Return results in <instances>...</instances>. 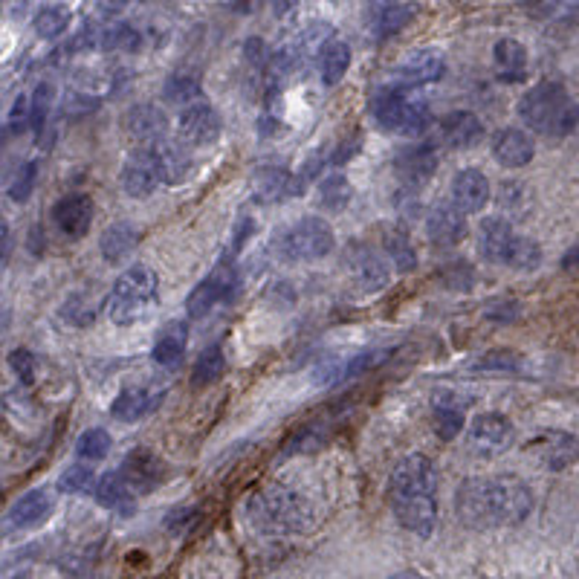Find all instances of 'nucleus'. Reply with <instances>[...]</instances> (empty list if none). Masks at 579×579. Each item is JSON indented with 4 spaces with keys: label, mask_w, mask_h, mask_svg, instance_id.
Instances as JSON below:
<instances>
[{
    "label": "nucleus",
    "mask_w": 579,
    "mask_h": 579,
    "mask_svg": "<svg viewBox=\"0 0 579 579\" xmlns=\"http://www.w3.org/2000/svg\"><path fill=\"white\" fill-rule=\"evenodd\" d=\"M458 519L472 530L522 524L533 510V493L516 475L467 478L455 496Z\"/></svg>",
    "instance_id": "1"
},
{
    "label": "nucleus",
    "mask_w": 579,
    "mask_h": 579,
    "mask_svg": "<svg viewBox=\"0 0 579 579\" xmlns=\"http://www.w3.org/2000/svg\"><path fill=\"white\" fill-rule=\"evenodd\" d=\"M388 504L409 533L429 539L438 527V472L426 455H406L388 478Z\"/></svg>",
    "instance_id": "2"
},
{
    "label": "nucleus",
    "mask_w": 579,
    "mask_h": 579,
    "mask_svg": "<svg viewBox=\"0 0 579 579\" xmlns=\"http://www.w3.org/2000/svg\"><path fill=\"white\" fill-rule=\"evenodd\" d=\"M247 516L261 533H270V536L307 533L316 524L310 501L281 484L255 490L247 501Z\"/></svg>",
    "instance_id": "3"
},
{
    "label": "nucleus",
    "mask_w": 579,
    "mask_h": 579,
    "mask_svg": "<svg viewBox=\"0 0 579 579\" xmlns=\"http://www.w3.org/2000/svg\"><path fill=\"white\" fill-rule=\"evenodd\" d=\"M519 116L542 137H568L579 125V105L559 82H539L522 96Z\"/></svg>",
    "instance_id": "4"
},
{
    "label": "nucleus",
    "mask_w": 579,
    "mask_h": 579,
    "mask_svg": "<svg viewBox=\"0 0 579 579\" xmlns=\"http://www.w3.org/2000/svg\"><path fill=\"white\" fill-rule=\"evenodd\" d=\"M160 296V278L151 267L134 264L113 281L105 299V313L113 325H137Z\"/></svg>",
    "instance_id": "5"
},
{
    "label": "nucleus",
    "mask_w": 579,
    "mask_h": 579,
    "mask_svg": "<svg viewBox=\"0 0 579 579\" xmlns=\"http://www.w3.org/2000/svg\"><path fill=\"white\" fill-rule=\"evenodd\" d=\"M333 247H336V235H333L331 223L325 218H316V215L293 223L278 238V252L287 261H316V258H325L328 252H333Z\"/></svg>",
    "instance_id": "6"
},
{
    "label": "nucleus",
    "mask_w": 579,
    "mask_h": 579,
    "mask_svg": "<svg viewBox=\"0 0 579 579\" xmlns=\"http://www.w3.org/2000/svg\"><path fill=\"white\" fill-rule=\"evenodd\" d=\"M238 287V273L232 261H221L209 276L203 278L186 299V310L192 319H200L206 313H212L221 302L232 296V290Z\"/></svg>",
    "instance_id": "7"
},
{
    "label": "nucleus",
    "mask_w": 579,
    "mask_h": 579,
    "mask_svg": "<svg viewBox=\"0 0 579 579\" xmlns=\"http://www.w3.org/2000/svg\"><path fill=\"white\" fill-rule=\"evenodd\" d=\"M446 70V61H443L435 50H417L412 56L400 58L394 67H391V76H388V87L391 90H414V87H423V84L438 82Z\"/></svg>",
    "instance_id": "8"
},
{
    "label": "nucleus",
    "mask_w": 579,
    "mask_h": 579,
    "mask_svg": "<svg viewBox=\"0 0 579 579\" xmlns=\"http://www.w3.org/2000/svg\"><path fill=\"white\" fill-rule=\"evenodd\" d=\"M119 475L125 481V487L134 493V496H145L151 493L154 487H160L166 481V464L163 458L148 449V446H137L125 455L122 467H119Z\"/></svg>",
    "instance_id": "9"
},
{
    "label": "nucleus",
    "mask_w": 579,
    "mask_h": 579,
    "mask_svg": "<svg viewBox=\"0 0 579 579\" xmlns=\"http://www.w3.org/2000/svg\"><path fill=\"white\" fill-rule=\"evenodd\" d=\"M513 443V423L498 412L478 414L467 429V446L475 455L496 458Z\"/></svg>",
    "instance_id": "10"
},
{
    "label": "nucleus",
    "mask_w": 579,
    "mask_h": 579,
    "mask_svg": "<svg viewBox=\"0 0 579 579\" xmlns=\"http://www.w3.org/2000/svg\"><path fill=\"white\" fill-rule=\"evenodd\" d=\"M524 449L530 458H536L539 467L551 469V472H562L579 461V441L574 435L559 432V429H548V432L536 435Z\"/></svg>",
    "instance_id": "11"
},
{
    "label": "nucleus",
    "mask_w": 579,
    "mask_h": 579,
    "mask_svg": "<svg viewBox=\"0 0 579 579\" xmlns=\"http://www.w3.org/2000/svg\"><path fill=\"white\" fill-rule=\"evenodd\" d=\"M348 270L362 290L374 293L388 287V261L383 252H377L368 244H351L348 247Z\"/></svg>",
    "instance_id": "12"
},
{
    "label": "nucleus",
    "mask_w": 579,
    "mask_h": 579,
    "mask_svg": "<svg viewBox=\"0 0 579 579\" xmlns=\"http://www.w3.org/2000/svg\"><path fill=\"white\" fill-rule=\"evenodd\" d=\"M122 192L128 197H148L160 186V168H157V160H154V151L151 148H139L128 157V163L122 168Z\"/></svg>",
    "instance_id": "13"
},
{
    "label": "nucleus",
    "mask_w": 579,
    "mask_h": 579,
    "mask_svg": "<svg viewBox=\"0 0 579 579\" xmlns=\"http://www.w3.org/2000/svg\"><path fill=\"white\" fill-rule=\"evenodd\" d=\"M469 226L467 215L452 206V203H438L432 212H429V221H426V235L435 247H455L467 238Z\"/></svg>",
    "instance_id": "14"
},
{
    "label": "nucleus",
    "mask_w": 579,
    "mask_h": 579,
    "mask_svg": "<svg viewBox=\"0 0 579 579\" xmlns=\"http://www.w3.org/2000/svg\"><path fill=\"white\" fill-rule=\"evenodd\" d=\"M93 215H96V206L87 194H67L53 209V221H56L58 232L67 238H84L90 232Z\"/></svg>",
    "instance_id": "15"
},
{
    "label": "nucleus",
    "mask_w": 579,
    "mask_h": 579,
    "mask_svg": "<svg viewBox=\"0 0 579 579\" xmlns=\"http://www.w3.org/2000/svg\"><path fill=\"white\" fill-rule=\"evenodd\" d=\"M221 116L209 102H194L180 113V134L189 145H212L221 137Z\"/></svg>",
    "instance_id": "16"
},
{
    "label": "nucleus",
    "mask_w": 579,
    "mask_h": 579,
    "mask_svg": "<svg viewBox=\"0 0 579 579\" xmlns=\"http://www.w3.org/2000/svg\"><path fill=\"white\" fill-rule=\"evenodd\" d=\"M490 200V180L478 168H461L452 180V206H458L464 215H475Z\"/></svg>",
    "instance_id": "17"
},
{
    "label": "nucleus",
    "mask_w": 579,
    "mask_h": 579,
    "mask_svg": "<svg viewBox=\"0 0 579 579\" xmlns=\"http://www.w3.org/2000/svg\"><path fill=\"white\" fill-rule=\"evenodd\" d=\"M163 400V388L154 386H134V388H122L113 400L111 414L113 420L119 423H137L142 417L154 412Z\"/></svg>",
    "instance_id": "18"
},
{
    "label": "nucleus",
    "mask_w": 579,
    "mask_h": 579,
    "mask_svg": "<svg viewBox=\"0 0 579 579\" xmlns=\"http://www.w3.org/2000/svg\"><path fill=\"white\" fill-rule=\"evenodd\" d=\"M125 128H128V134L137 139L142 148H154L157 142L166 139L168 116L157 105H137L125 116Z\"/></svg>",
    "instance_id": "19"
},
{
    "label": "nucleus",
    "mask_w": 579,
    "mask_h": 579,
    "mask_svg": "<svg viewBox=\"0 0 579 579\" xmlns=\"http://www.w3.org/2000/svg\"><path fill=\"white\" fill-rule=\"evenodd\" d=\"M438 168V154L429 145H406L397 157H394V171L406 186H423L432 180Z\"/></svg>",
    "instance_id": "20"
},
{
    "label": "nucleus",
    "mask_w": 579,
    "mask_h": 579,
    "mask_svg": "<svg viewBox=\"0 0 579 579\" xmlns=\"http://www.w3.org/2000/svg\"><path fill=\"white\" fill-rule=\"evenodd\" d=\"M56 507V498L47 487H38V490H29L27 496H21L9 516H6V524L15 527V530H29V527H38L41 522H47V516L53 513Z\"/></svg>",
    "instance_id": "21"
},
{
    "label": "nucleus",
    "mask_w": 579,
    "mask_h": 579,
    "mask_svg": "<svg viewBox=\"0 0 579 579\" xmlns=\"http://www.w3.org/2000/svg\"><path fill=\"white\" fill-rule=\"evenodd\" d=\"M533 154H536L533 139H530V134L519 131V128H504L493 139V157L504 168L527 166L533 160Z\"/></svg>",
    "instance_id": "22"
},
{
    "label": "nucleus",
    "mask_w": 579,
    "mask_h": 579,
    "mask_svg": "<svg viewBox=\"0 0 579 579\" xmlns=\"http://www.w3.org/2000/svg\"><path fill=\"white\" fill-rule=\"evenodd\" d=\"M516 232L510 221L504 218H487L478 229V252L484 261H493V264H504L507 261V252L513 244Z\"/></svg>",
    "instance_id": "23"
},
{
    "label": "nucleus",
    "mask_w": 579,
    "mask_h": 579,
    "mask_svg": "<svg viewBox=\"0 0 579 579\" xmlns=\"http://www.w3.org/2000/svg\"><path fill=\"white\" fill-rule=\"evenodd\" d=\"M154 160H157V168H160V183H168V186H177L189 177L192 171V157H189V148L186 145H177V142H157L154 148Z\"/></svg>",
    "instance_id": "24"
},
{
    "label": "nucleus",
    "mask_w": 579,
    "mask_h": 579,
    "mask_svg": "<svg viewBox=\"0 0 579 579\" xmlns=\"http://www.w3.org/2000/svg\"><path fill=\"white\" fill-rule=\"evenodd\" d=\"M438 131H441L443 142L452 145V148H469V145H475L478 139L484 137L481 119L469 111L446 113L441 119V125H438Z\"/></svg>",
    "instance_id": "25"
},
{
    "label": "nucleus",
    "mask_w": 579,
    "mask_h": 579,
    "mask_svg": "<svg viewBox=\"0 0 579 579\" xmlns=\"http://www.w3.org/2000/svg\"><path fill=\"white\" fill-rule=\"evenodd\" d=\"M493 61H496L498 79L501 82H522L527 76V50L516 38H501L493 47Z\"/></svg>",
    "instance_id": "26"
},
{
    "label": "nucleus",
    "mask_w": 579,
    "mask_h": 579,
    "mask_svg": "<svg viewBox=\"0 0 579 579\" xmlns=\"http://www.w3.org/2000/svg\"><path fill=\"white\" fill-rule=\"evenodd\" d=\"M137 244H139L137 223L119 221L102 232L99 249H102V255H105V261H108V264H119V261H125V258L131 255V249L137 247Z\"/></svg>",
    "instance_id": "27"
},
{
    "label": "nucleus",
    "mask_w": 579,
    "mask_h": 579,
    "mask_svg": "<svg viewBox=\"0 0 579 579\" xmlns=\"http://www.w3.org/2000/svg\"><path fill=\"white\" fill-rule=\"evenodd\" d=\"M406 105H409L406 93L386 87V90H380V93L371 99V116H374V122H377L383 131L397 134V131H400V122H403V113H406Z\"/></svg>",
    "instance_id": "28"
},
{
    "label": "nucleus",
    "mask_w": 579,
    "mask_h": 579,
    "mask_svg": "<svg viewBox=\"0 0 579 579\" xmlns=\"http://www.w3.org/2000/svg\"><path fill=\"white\" fill-rule=\"evenodd\" d=\"M351 67V47L339 38H331L325 41V47L319 50V73H322V82L328 87H336V84L345 79Z\"/></svg>",
    "instance_id": "29"
},
{
    "label": "nucleus",
    "mask_w": 579,
    "mask_h": 579,
    "mask_svg": "<svg viewBox=\"0 0 579 579\" xmlns=\"http://www.w3.org/2000/svg\"><path fill=\"white\" fill-rule=\"evenodd\" d=\"M93 496L102 507L116 510V513H131L134 510V493L125 487L122 475L119 472H108L102 478H96V487H93Z\"/></svg>",
    "instance_id": "30"
},
{
    "label": "nucleus",
    "mask_w": 579,
    "mask_h": 579,
    "mask_svg": "<svg viewBox=\"0 0 579 579\" xmlns=\"http://www.w3.org/2000/svg\"><path fill=\"white\" fill-rule=\"evenodd\" d=\"M186 342H189V333H186V325H171L166 331L160 333V339L154 342L151 348V359L163 368H174L180 365V359L186 354Z\"/></svg>",
    "instance_id": "31"
},
{
    "label": "nucleus",
    "mask_w": 579,
    "mask_h": 579,
    "mask_svg": "<svg viewBox=\"0 0 579 579\" xmlns=\"http://www.w3.org/2000/svg\"><path fill=\"white\" fill-rule=\"evenodd\" d=\"M255 192L261 200H267V203H276V200H284V197H290L293 192V174L287 171V168H261L258 174H255Z\"/></svg>",
    "instance_id": "32"
},
{
    "label": "nucleus",
    "mask_w": 579,
    "mask_h": 579,
    "mask_svg": "<svg viewBox=\"0 0 579 579\" xmlns=\"http://www.w3.org/2000/svg\"><path fill=\"white\" fill-rule=\"evenodd\" d=\"M203 96V84L192 73H174L163 87V99L171 105H180V108H189L194 102H200Z\"/></svg>",
    "instance_id": "33"
},
{
    "label": "nucleus",
    "mask_w": 579,
    "mask_h": 579,
    "mask_svg": "<svg viewBox=\"0 0 579 579\" xmlns=\"http://www.w3.org/2000/svg\"><path fill=\"white\" fill-rule=\"evenodd\" d=\"M70 21H73V12H70L64 3H53V6H44V9L35 15L32 27H35V32H38V38L53 41V38H58V35H64V32H67Z\"/></svg>",
    "instance_id": "34"
},
{
    "label": "nucleus",
    "mask_w": 579,
    "mask_h": 579,
    "mask_svg": "<svg viewBox=\"0 0 579 579\" xmlns=\"http://www.w3.org/2000/svg\"><path fill=\"white\" fill-rule=\"evenodd\" d=\"M414 18H417V6L414 3H391L374 18V27H377L380 38H391V35H397V32H403V29L409 27Z\"/></svg>",
    "instance_id": "35"
},
{
    "label": "nucleus",
    "mask_w": 579,
    "mask_h": 579,
    "mask_svg": "<svg viewBox=\"0 0 579 579\" xmlns=\"http://www.w3.org/2000/svg\"><path fill=\"white\" fill-rule=\"evenodd\" d=\"M351 183H348V177H342V174H331L328 180H322V186L316 189V197H319V206L325 209V212H339V209H345L348 203H351Z\"/></svg>",
    "instance_id": "36"
},
{
    "label": "nucleus",
    "mask_w": 579,
    "mask_h": 579,
    "mask_svg": "<svg viewBox=\"0 0 579 579\" xmlns=\"http://www.w3.org/2000/svg\"><path fill=\"white\" fill-rule=\"evenodd\" d=\"M223 365H226V357H223L221 345H209V348L197 357V362H194L192 386L194 388L212 386V383L223 374Z\"/></svg>",
    "instance_id": "37"
},
{
    "label": "nucleus",
    "mask_w": 579,
    "mask_h": 579,
    "mask_svg": "<svg viewBox=\"0 0 579 579\" xmlns=\"http://www.w3.org/2000/svg\"><path fill=\"white\" fill-rule=\"evenodd\" d=\"M99 44L111 53H137L142 47V35L131 24H113L99 35Z\"/></svg>",
    "instance_id": "38"
},
{
    "label": "nucleus",
    "mask_w": 579,
    "mask_h": 579,
    "mask_svg": "<svg viewBox=\"0 0 579 579\" xmlns=\"http://www.w3.org/2000/svg\"><path fill=\"white\" fill-rule=\"evenodd\" d=\"M386 252L400 273H412L414 267H417V252H414L409 235L400 232V229H391L386 235Z\"/></svg>",
    "instance_id": "39"
},
{
    "label": "nucleus",
    "mask_w": 579,
    "mask_h": 579,
    "mask_svg": "<svg viewBox=\"0 0 579 579\" xmlns=\"http://www.w3.org/2000/svg\"><path fill=\"white\" fill-rule=\"evenodd\" d=\"M435 432L441 441H455L464 432V412L455 403L435 400Z\"/></svg>",
    "instance_id": "40"
},
{
    "label": "nucleus",
    "mask_w": 579,
    "mask_h": 579,
    "mask_svg": "<svg viewBox=\"0 0 579 579\" xmlns=\"http://www.w3.org/2000/svg\"><path fill=\"white\" fill-rule=\"evenodd\" d=\"M539 261H542V249H539V244H536L533 238L516 235L513 244H510V252H507V261H504V264L513 267V270H536Z\"/></svg>",
    "instance_id": "41"
},
{
    "label": "nucleus",
    "mask_w": 579,
    "mask_h": 579,
    "mask_svg": "<svg viewBox=\"0 0 579 579\" xmlns=\"http://www.w3.org/2000/svg\"><path fill=\"white\" fill-rule=\"evenodd\" d=\"M111 446L113 438L108 435V429H87L76 441V452L84 461H102V458H108Z\"/></svg>",
    "instance_id": "42"
},
{
    "label": "nucleus",
    "mask_w": 579,
    "mask_h": 579,
    "mask_svg": "<svg viewBox=\"0 0 579 579\" xmlns=\"http://www.w3.org/2000/svg\"><path fill=\"white\" fill-rule=\"evenodd\" d=\"M96 487V472L87 467V464H73V467L64 469V475L58 478V490L61 493H93Z\"/></svg>",
    "instance_id": "43"
},
{
    "label": "nucleus",
    "mask_w": 579,
    "mask_h": 579,
    "mask_svg": "<svg viewBox=\"0 0 579 579\" xmlns=\"http://www.w3.org/2000/svg\"><path fill=\"white\" fill-rule=\"evenodd\" d=\"M432 122V113H429V105L426 102H417V99H409L406 105V113H403V122H400V137H420Z\"/></svg>",
    "instance_id": "44"
},
{
    "label": "nucleus",
    "mask_w": 579,
    "mask_h": 579,
    "mask_svg": "<svg viewBox=\"0 0 579 579\" xmlns=\"http://www.w3.org/2000/svg\"><path fill=\"white\" fill-rule=\"evenodd\" d=\"M53 84H38L32 99H29V128L41 131L47 125V116H50V108H53Z\"/></svg>",
    "instance_id": "45"
},
{
    "label": "nucleus",
    "mask_w": 579,
    "mask_h": 579,
    "mask_svg": "<svg viewBox=\"0 0 579 579\" xmlns=\"http://www.w3.org/2000/svg\"><path fill=\"white\" fill-rule=\"evenodd\" d=\"M472 368H475V371H519V368H522V357H519L516 351H507V348L487 351L484 357L472 362Z\"/></svg>",
    "instance_id": "46"
},
{
    "label": "nucleus",
    "mask_w": 579,
    "mask_h": 579,
    "mask_svg": "<svg viewBox=\"0 0 579 579\" xmlns=\"http://www.w3.org/2000/svg\"><path fill=\"white\" fill-rule=\"evenodd\" d=\"M35 183H38V166H35V163L21 166V171L15 174V180H12V186H9V197H12L15 203H24V200H29V194L35 192Z\"/></svg>",
    "instance_id": "47"
},
{
    "label": "nucleus",
    "mask_w": 579,
    "mask_h": 579,
    "mask_svg": "<svg viewBox=\"0 0 579 579\" xmlns=\"http://www.w3.org/2000/svg\"><path fill=\"white\" fill-rule=\"evenodd\" d=\"M9 368L15 371V377H18L24 386L35 383V371H38V362H35V357L29 354L27 348H18V351H12V354H9Z\"/></svg>",
    "instance_id": "48"
},
{
    "label": "nucleus",
    "mask_w": 579,
    "mask_h": 579,
    "mask_svg": "<svg viewBox=\"0 0 579 579\" xmlns=\"http://www.w3.org/2000/svg\"><path fill=\"white\" fill-rule=\"evenodd\" d=\"M542 15L551 21H579V0H542Z\"/></svg>",
    "instance_id": "49"
},
{
    "label": "nucleus",
    "mask_w": 579,
    "mask_h": 579,
    "mask_svg": "<svg viewBox=\"0 0 579 579\" xmlns=\"http://www.w3.org/2000/svg\"><path fill=\"white\" fill-rule=\"evenodd\" d=\"M359 148H362V137H359V134H351V137L339 142V148H336V151L331 154V163L333 166H342V163H348V160L357 154Z\"/></svg>",
    "instance_id": "50"
},
{
    "label": "nucleus",
    "mask_w": 579,
    "mask_h": 579,
    "mask_svg": "<svg viewBox=\"0 0 579 579\" xmlns=\"http://www.w3.org/2000/svg\"><path fill=\"white\" fill-rule=\"evenodd\" d=\"M99 108V99H93V96H82V93H73L70 99H67V108L64 111L70 113V116H82V113H90Z\"/></svg>",
    "instance_id": "51"
},
{
    "label": "nucleus",
    "mask_w": 579,
    "mask_h": 579,
    "mask_svg": "<svg viewBox=\"0 0 579 579\" xmlns=\"http://www.w3.org/2000/svg\"><path fill=\"white\" fill-rule=\"evenodd\" d=\"M383 359V354H377V351H368V354H362L357 357L351 365H348V371H345V377H357L359 371H368L371 365H377Z\"/></svg>",
    "instance_id": "52"
},
{
    "label": "nucleus",
    "mask_w": 579,
    "mask_h": 579,
    "mask_svg": "<svg viewBox=\"0 0 579 579\" xmlns=\"http://www.w3.org/2000/svg\"><path fill=\"white\" fill-rule=\"evenodd\" d=\"M244 53H247L252 64H264L267 61V47H264L261 38H249L247 44H244Z\"/></svg>",
    "instance_id": "53"
},
{
    "label": "nucleus",
    "mask_w": 579,
    "mask_h": 579,
    "mask_svg": "<svg viewBox=\"0 0 579 579\" xmlns=\"http://www.w3.org/2000/svg\"><path fill=\"white\" fill-rule=\"evenodd\" d=\"M249 232H252V221L249 218H241L238 221V226H235V232H232V252H241V247H244V241H249Z\"/></svg>",
    "instance_id": "54"
},
{
    "label": "nucleus",
    "mask_w": 579,
    "mask_h": 579,
    "mask_svg": "<svg viewBox=\"0 0 579 579\" xmlns=\"http://www.w3.org/2000/svg\"><path fill=\"white\" fill-rule=\"evenodd\" d=\"M96 3V9H99V15H105V18H111V15H119L131 0H93Z\"/></svg>",
    "instance_id": "55"
},
{
    "label": "nucleus",
    "mask_w": 579,
    "mask_h": 579,
    "mask_svg": "<svg viewBox=\"0 0 579 579\" xmlns=\"http://www.w3.org/2000/svg\"><path fill=\"white\" fill-rule=\"evenodd\" d=\"M9 244H12V232H9V223L0 218V261L6 258V252H9Z\"/></svg>",
    "instance_id": "56"
},
{
    "label": "nucleus",
    "mask_w": 579,
    "mask_h": 579,
    "mask_svg": "<svg viewBox=\"0 0 579 579\" xmlns=\"http://www.w3.org/2000/svg\"><path fill=\"white\" fill-rule=\"evenodd\" d=\"M391 579H426V577H420V574H414V571H400V574H394Z\"/></svg>",
    "instance_id": "57"
}]
</instances>
